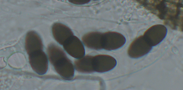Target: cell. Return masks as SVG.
Instances as JSON below:
<instances>
[{"instance_id": "6da1fadb", "label": "cell", "mask_w": 183, "mask_h": 90, "mask_svg": "<svg viewBox=\"0 0 183 90\" xmlns=\"http://www.w3.org/2000/svg\"><path fill=\"white\" fill-rule=\"evenodd\" d=\"M152 47L143 35L140 36L131 43L128 48V54L131 58H138L148 53Z\"/></svg>"}, {"instance_id": "7a4b0ae2", "label": "cell", "mask_w": 183, "mask_h": 90, "mask_svg": "<svg viewBox=\"0 0 183 90\" xmlns=\"http://www.w3.org/2000/svg\"><path fill=\"white\" fill-rule=\"evenodd\" d=\"M167 29L163 25H156L146 30L143 36L152 46L158 44L164 39L167 33Z\"/></svg>"}, {"instance_id": "3957f363", "label": "cell", "mask_w": 183, "mask_h": 90, "mask_svg": "<svg viewBox=\"0 0 183 90\" xmlns=\"http://www.w3.org/2000/svg\"><path fill=\"white\" fill-rule=\"evenodd\" d=\"M30 64L33 70L40 75L46 72L48 62L47 56L42 51H38L29 55Z\"/></svg>"}, {"instance_id": "277c9868", "label": "cell", "mask_w": 183, "mask_h": 90, "mask_svg": "<svg viewBox=\"0 0 183 90\" xmlns=\"http://www.w3.org/2000/svg\"><path fill=\"white\" fill-rule=\"evenodd\" d=\"M126 39L121 34L114 32H109L103 34V48L108 50L120 48L125 43Z\"/></svg>"}, {"instance_id": "5b68a950", "label": "cell", "mask_w": 183, "mask_h": 90, "mask_svg": "<svg viewBox=\"0 0 183 90\" xmlns=\"http://www.w3.org/2000/svg\"><path fill=\"white\" fill-rule=\"evenodd\" d=\"M94 71L102 73L108 71L116 65V61L113 57L108 55H99L93 56Z\"/></svg>"}, {"instance_id": "8992f818", "label": "cell", "mask_w": 183, "mask_h": 90, "mask_svg": "<svg viewBox=\"0 0 183 90\" xmlns=\"http://www.w3.org/2000/svg\"><path fill=\"white\" fill-rule=\"evenodd\" d=\"M63 46L66 52L73 57L80 59L84 55V46L81 41L75 36L73 35L69 38Z\"/></svg>"}, {"instance_id": "52a82bcc", "label": "cell", "mask_w": 183, "mask_h": 90, "mask_svg": "<svg viewBox=\"0 0 183 90\" xmlns=\"http://www.w3.org/2000/svg\"><path fill=\"white\" fill-rule=\"evenodd\" d=\"M57 72L64 78L71 79L74 74L73 65L67 56L58 60L53 65Z\"/></svg>"}, {"instance_id": "ba28073f", "label": "cell", "mask_w": 183, "mask_h": 90, "mask_svg": "<svg viewBox=\"0 0 183 90\" xmlns=\"http://www.w3.org/2000/svg\"><path fill=\"white\" fill-rule=\"evenodd\" d=\"M25 48L29 55L36 52L42 51L43 45L42 41L36 33L33 31L27 33L25 39Z\"/></svg>"}, {"instance_id": "9c48e42d", "label": "cell", "mask_w": 183, "mask_h": 90, "mask_svg": "<svg viewBox=\"0 0 183 90\" xmlns=\"http://www.w3.org/2000/svg\"><path fill=\"white\" fill-rule=\"evenodd\" d=\"M53 36L56 41L61 45H63L69 38L73 35L71 30L62 24L57 23L52 27Z\"/></svg>"}, {"instance_id": "30bf717a", "label": "cell", "mask_w": 183, "mask_h": 90, "mask_svg": "<svg viewBox=\"0 0 183 90\" xmlns=\"http://www.w3.org/2000/svg\"><path fill=\"white\" fill-rule=\"evenodd\" d=\"M103 34L96 32H89L82 37L84 45L90 48L98 50L103 48Z\"/></svg>"}, {"instance_id": "8fae6325", "label": "cell", "mask_w": 183, "mask_h": 90, "mask_svg": "<svg viewBox=\"0 0 183 90\" xmlns=\"http://www.w3.org/2000/svg\"><path fill=\"white\" fill-rule=\"evenodd\" d=\"M93 59V56L87 55L76 60L74 62L75 69L78 71L83 73H90L95 71Z\"/></svg>"}, {"instance_id": "7c38bea8", "label": "cell", "mask_w": 183, "mask_h": 90, "mask_svg": "<svg viewBox=\"0 0 183 90\" xmlns=\"http://www.w3.org/2000/svg\"><path fill=\"white\" fill-rule=\"evenodd\" d=\"M47 51L49 60L53 65L58 60L66 56L61 48L53 43L48 46Z\"/></svg>"}, {"instance_id": "4fadbf2b", "label": "cell", "mask_w": 183, "mask_h": 90, "mask_svg": "<svg viewBox=\"0 0 183 90\" xmlns=\"http://www.w3.org/2000/svg\"><path fill=\"white\" fill-rule=\"evenodd\" d=\"M69 1L73 4H82L87 3L89 0H69Z\"/></svg>"}]
</instances>
